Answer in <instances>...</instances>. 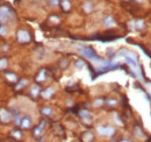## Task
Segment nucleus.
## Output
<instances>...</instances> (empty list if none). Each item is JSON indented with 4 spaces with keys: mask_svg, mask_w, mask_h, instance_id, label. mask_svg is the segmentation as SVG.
<instances>
[{
    "mask_svg": "<svg viewBox=\"0 0 151 142\" xmlns=\"http://www.w3.org/2000/svg\"><path fill=\"white\" fill-rule=\"evenodd\" d=\"M79 115H80V118L83 119V121H88V122H92L90 111H87V109H81V111H79Z\"/></svg>",
    "mask_w": 151,
    "mask_h": 142,
    "instance_id": "9d476101",
    "label": "nucleus"
},
{
    "mask_svg": "<svg viewBox=\"0 0 151 142\" xmlns=\"http://www.w3.org/2000/svg\"><path fill=\"white\" fill-rule=\"evenodd\" d=\"M7 34V28H6V23H0V35L5 36Z\"/></svg>",
    "mask_w": 151,
    "mask_h": 142,
    "instance_id": "4be33fe9",
    "label": "nucleus"
},
{
    "mask_svg": "<svg viewBox=\"0 0 151 142\" xmlns=\"http://www.w3.org/2000/svg\"><path fill=\"white\" fill-rule=\"evenodd\" d=\"M17 40H18V42L21 43V44H26V43H29L30 42L32 36H30L28 30H26V29H19L17 32Z\"/></svg>",
    "mask_w": 151,
    "mask_h": 142,
    "instance_id": "f03ea898",
    "label": "nucleus"
},
{
    "mask_svg": "<svg viewBox=\"0 0 151 142\" xmlns=\"http://www.w3.org/2000/svg\"><path fill=\"white\" fill-rule=\"evenodd\" d=\"M54 93H55V88H52V86H49V88H47L44 91H41L42 97H43V98H45V99L51 98V97L54 96Z\"/></svg>",
    "mask_w": 151,
    "mask_h": 142,
    "instance_id": "1a4fd4ad",
    "label": "nucleus"
},
{
    "mask_svg": "<svg viewBox=\"0 0 151 142\" xmlns=\"http://www.w3.org/2000/svg\"><path fill=\"white\" fill-rule=\"evenodd\" d=\"M45 79H47L45 70H44V69H41V70L38 71L37 76H36V82H38V83H43V82H45Z\"/></svg>",
    "mask_w": 151,
    "mask_h": 142,
    "instance_id": "dca6fc26",
    "label": "nucleus"
},
{
    "mask_svg": "<svg viewBox=\"0 0 151 142\" xmlns=\"http://www.w3.org/2000/svg\"><path fill=\"white\" fill-rule=\"evenodd\" d=\"M83 140H84V141H92V140H93V134H92V132H86V133L83 135Z\"/></svg>",
    "mask_w": 151,
    "mask_h": 142,
    "instance_id": "6ab92c4d",
    "label": "nucleus"
},
{
    "mask_svg": "<svg viewBox=\"0 0 151 142\" xmlns=\"http://www.w3.org/2000/svg\"><path fill=\"white\" fill-rule=\"evenodd\" d=\"M75 65L77 69H83V68L85 67V62H84L83 59H77L75 63Z\"/></svg>",
    "mask_w": 151,
    "mask_h": 142,
    "instance_id": "412c9836",
    "label": "nucleus"
},
{
    "mask_svg": "<svg viewBox=\"0 0 151 142\" xmlns=\"http://www.w3.org/2000/svg\"><path fill=\"white\" fill-rule=\"evenodd\" d=\"M102 104H104V100H102V99H98L94 103V106H101Z\"/></svg>",
    "mask_w": 151,
    "mask_h": 142,
    "instance_id": "a878e982",
    "label": "nucleus"
},
{
    "mask_svg": "<svg viewBox=\"0 0 151 142\" xmlns=\"http://www.w3.org/2000/svg\"><path fill=\"white\" fill-rule=\"evenodd\" d=\"M132 23L135 25V27H134L135 30H142V29H144V27H145V25H144V22H143L142 20L132 21Z\"/></svg>",
    "mask_w": 151,
    "mask_h": 142,
    "instance_id": "f3484780",
    "label": "nucleus"
},
{
    "mask_svg": "<svg viewBox=\"0 0 151 142\" xmlns=\"http://www.w3.org/2000/svg\"><path fill=\"white\" fill-rule=\"evenodd\" d=\"M96 130L100 135L104 136H113L115 133V128H113L112 126H98Z\"/></svg>",
    "mask_w": 151,
    "mask_h": 142,
    "instance_id": "20e7f679",
    "label": "nucleus"
},
{
    "mask_svg": "<svg viewBox=\"0 0 151 142\" xmlns=\"http://www.w3.org/2000/svg\"><path fill=\"white\" fill-rule=\"evenodd\" d=\"M5 78L7 79V82L9 83H17L18 82V76L14 73V72H6L5 73Z\"/></svg>",
    "mask_w": 151,
    "mask_h": 142,
    "instance_id": "9b49d317",
    "label": "nucleus"
},
{
    "mask_svg": "<svg viewBox=\"0 0 151 142\" xmlns=\"http://www.w3.org/2000/svg\"><path fill=\"white\" fill-rule=\"evenodd\" d=\"M44 125H45V121L43 120L41 124L38 125L37 127H35V128H34L33 134H34V136H35V138H41V136H42V134H43V129H44Z\"/></svg>",
    "mask_w": 151,
    "mask_h": 142,
    "instance_id": "423d86ee",
    "label": "nucleus"
},
{
    "mask_svg": "<svg viewBox=\"0 0 151 142\" xmlns=\"http://www.w3.org/2000/svg\"><path fill=\"white\" fill-rule=\"evenodd\" d=\"M20 127L22 129H29L32 127V119L29 117H23L21 119V122H20Z\"/></svg>",
    "mask_w": 151,
    "mask_h": 142,
    "instance_id": "0eeeda50",
    "label": "nucleus"
},
{
    "mask_svg": "<svg viewBox=\"0 0 151 142\" xmlns=\"http://www.w3.org/2000/svg\"><path fill=\"white\" fill-rule=\"evenodd\" d=\"M104 25L106 27H113V26H115V20L112 15H107L104 19Z\"/></svg>",
    "mask_w": 151,
    "mask_h": 142,
    "instance_id": "4468645a",
    "label": "nucleus"
},
{
    "mask_svg": "<svg viewBox=\"0 0 151 142\" xmlns=\"http://www.w3.org/2000/svg\"><path fill=\"white\" fill-rule=\"evenodd\" d=\"M106 104L109 105V106H115L117 104V101L115 99H108V100H106Z\"/></svg>",
    "mask_w": 151,
    "mask_h": 142,
    "instance_id": "b1692460",
    "label": "nucleus"
},
{
    "mask_svg": "<svg viewBox=\"0 0 151 142\" xmlns=\"http://www.w3.org/2000/svg\"><path fill=\"white\" fill-rule=\"evenodd\" d=\"M59 4H60V7L64 12H70L71 11V2L70 0H59Z\"/></svg>",
    "mask_w": 151,
    "mask_h": 142,
    "instance_id": "f8f14e48",
    "label": "nucleus"
},
{
    "mask_svg": "<svg viewBox=\"0 0 151 142\" xmlns=\"http://www.w3.org/2000/svg\"><path fill=\"white\" fill-rule=\"evenodd\" d=\"M29 94L33 97V98H37L38 96L41 94V88L37 84H33L30 86V91H29Z\"/></svg>",
    "mask_w": 151,
    "mask_h": 142,
    "instance_id": "6e6552de",
    "label": "nucleus"
},
{
    "mask_svg": "<svg viewBox=\"0 0 151 142\" xmlns=\"http://www.w3.org/2000/svg\"><path fill=\"white\" fill-rule=\"evenodd\" d=\"M13 120V114L8 109L0 108V122L2 124H9Z\"/></svg>",
    "mask_w": 151,
    "mask_h": 142,
    "instance_id": "7ed1b4c3",
    "label": "nucleus"
},
{
    "mask_svg": "<svg viewBox=\"0 0 151 142\" xmlns=\"http://www.w3.org/2000/svg\"><path fill=\"white\" fill-rule=\"evenodd\" d=\"M83 9L85 11V13H92V11H93V4L91 2V1H85L84 4H83Z\"/></svg>",
    "mask_w": 151,
    "mask_h": 142,
    "instance_id": "2eb2a0df",
    "label": "nucleus"
},
{
    "mask_svg": "<svg viewBox=\"0 0 151 142\" xmlns=\"http://www.w3.org/2000/svg\"><path fill=\"white\" fill-rule=\"evenodd\" d=\"M79 51L83 54L85 57H87V58H90V59H98V57H96V55H95V51L92 48H90V47L79 48Z\"/></svg>",
    "mask_w": 151,
    "mask_h": 142,
    "instance_id": "39448f33",
    "label": "nucleus"
},
{
    "mask_svg": "<svg viewBox=\"0 0 151 142\" xmlns=\"http://www.w3.org/2000/svg\"><path fill=\"white\" fill-rule=\"evenodd\" d=\"M12 136H14L15 139H18V140H20L22 135H21V132H20V130H18V129H15V130H13V132H12Z\"/></svg>",
    "mask_w": 151,
    "mask_h": 142,
    "instance_id": "5701e85b",
    "label": "nucleus"
},
{
    "mask_svg": "<svg viewBox=\"0 0 151 142\" xmlns=\"http://www.w3.org/2000/svg\"><path fill=\"white\" fill-rule=\"evenodd\" d=\"M49 4L51 6H57V5H59V0H49Z\"/></svg>",
    "mask_w": 151,
    "mask_h": 142,
    "instance_id": "393cba45",
    "label": "nucleus"
},
{
    "mask_svg": "<svg viewBox=\"0 0 151 142\" xmlns=\"http://www.w3.org/2000/svg\"><path fill=\"white\" fill-rule=\"evenodd\" d=\"M15 84H17V85H15V90H17V91H20V90L24 89V88L28 85V79H27V78H23V79H21L19 82H17Z\"/></svg>",
    "mask_w": 151,
    "mask_h": 142,
    "instance_id": "ddd939ff",
    "label": "nucleus"
},
{
    "mask_svg": "<svg viewBox=\"0 0 151 142\" xmlns=\"http://www.w3.org/2000/svg\"><path fill=\"white\" fill-rule=\"evenodd\" d=\"M12 18H13V11L9 7L7 6L0 7V23H7Z\"/></svg>",
    "mask_w": 151,
    "mask_h": 142,
    "instance_id": "f257e3e1",
    "label": "nucleus"
},
{
    "mask_svg": "<svg viewBox=\"0 0 151 142\" xmlns=\"http://www.w3.org/2000/svg\"><path fill=\"white\" fill-rule=\"evenodd\" d=\"M8 67V61L6 58H0V70H5Z\"/></svg>",
    "mask_w": 151,
    "mask_h": 142,
    "instance_id": "aec40b11",
    "label": "nucleus"
},
{
    "mask_svg": "<svg viewBox=\"0 0 151 142\" xmlns=\"http://www.w3.org/2000/svg\"><path fill=\"white\" fill-rule=\"evenodd\" d=\"M41 113H42L43 115H45V117H50V115L52 114V109H51L50 107L44 106V107H42V109H41Z\"/></svg>",
    "mask_w": 151,
    "mask_h": 142,
    "instance_id": "a211bd4d",
    "label": "nucleus"
}]
</instances>
